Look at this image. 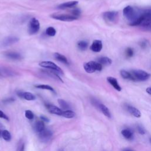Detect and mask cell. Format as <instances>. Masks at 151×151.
Segmentation results:
<instances>
[{
    "mask_svg": "<svg viewBox=\"0 0 151 151\" xmlns=\"http://www.w3.org/2000/svg\"><path fill=\"white\" fill-rule=\"evenodd\" d=\"M146 91L150 95H151V87H148L146 89Z\"/></svg>",
    "mask_w": 151,
    "mask_h": 151,
    "instance_id": "39",
    "label": "cell"
},
{
    "mask_svg": "<svg viewBox=\"0 0 151 151\" xmlns=\"http://www.w3.org/2000/svg\"><path fill=\"white\" fill-rule=\"evenodd\" d=\"M2 136L3 137V139L6 140V141H10L11 139V136L10 133L6 130H4L2 131Z\"/></svg>",
    "mask_w": 151,
    "mask_h": 151,
    "instance_id": "29",
    "label": "cell"
},
{
    "mask_svg": "<svg viewBox=\"0 0 151 151\" xmlns=\"http://www.w3.org/2000/svg\"><path fill=\"white\" fill-rule=\"evenodd\" d=\"M0 134H1V132H0Z\"/></svg>",
    "mask_w": 151,
    "mask_h": 151,
    "instance_id": "42",
    "label": "cell"
},
{
    "mask_svg": "<svg viewBox=\"0 0 151 151\" xmlns=\"http://www.w3.org/2000/svg\"><path fill=\"white\" fill-rule=\"evenodd\" d=\"M39 65L40 66L43 68L50 69V70L54 71L58 74H63V70L58 65H57L55 64H54L52 61H41L39 63Z\"/></svg>",
    "mask_w": 151,
    "mask_h": 151,
    "instance_id": "5",
    "label": "cell"
},
{
    "mask_svg": "<svg viewBox=\"0 0 151 151\" xmlns=\"http://www.w3.org/2000/svg\"><path fill=\"white\" fill-rule=\"evenodd\" d=\"M61 116H63V117H66V118L71 119V118H73L75 116V113H74V111L68 110H65V111H63V113H62Z\"/></svg>",
    "mask_w": 151,
    "mask_h": 151,
    "instance_id": "25",
    "label": "cell"
},
{
    "mask_svg": "<svg viewBox=\"0 0 151 151\" xmlns=\"http://www.w3.org/2000/svg\"><path fill=\"white\" fill-rule=\"evenodd\" d=\"M58 103L59 105L60 106V107L63 109H67L69 108L68 104L65 100H64L63 99H58Z\"/></svg>",
    "mask_w": 151,
    "mask_h": 151,
    "instance_id": "30",
    "label": "cell"
},
{
    "mask_svg": "<svg viewBox=\"0 0 151 151\" xmlns=\"http://www.w3.org/2000/svg\"><path fill=\"white\" fill-rule=\"evenodd\" d=\"M150 142H151V139H150Z\"/></svg>",
    "mask_w": 151,
    "mask_h": 151,
    "instance_id": "41",
    "label": "cell"
},
{
    "mask_svg": "<svg viewBox=\"0 0 151 151\" xmlns=\"http://www.w3.org/2000/svg\"><path fill=\"white\" fill-rule=\"evenodd\" d=\"M121 133L122 134V136L126 139H132L133 138V132L127 129H124L123 130H122Z\"/></svg>",
    "mask_w": 151,
    "mask_h": 151,
    "instance_id": "22",
    "label": "cell"
},
{
    "mask_svg": "<svg viewBox=\"0 0 151 151\" xmlns=\"http://www.w3.org/2000/svg\"><path fill=\"white\" fill-rule=\"evenodd\" d=\"M103 48V44L101 41L99 40H96L93 41L92 44L90 46V50L94 52H100Z\"/></svg>",
    "mask_w": 151,
    "mask_h": 151,
    "instance_id": "11",
    "label": "cell"
},
{
    "mask_svg": "<svg viewBox=\"0 0 151 151\" xmlns=\"http://www.w3.org/2000/svg\"><path fill=\"white\" fill-rule=\"evenodd\" d=\"M35 130L37 133L42 132L45 129V124L43 121H37L35 124Z\"/></svg>",
    "mask_w": 151,
    "mask_h": 151,
    "instance_id": "23",
    "label": "cell"
},
{
    "mask_svg": "<svg viewBox=\"0 0 151 151\" xmlns=\"http://www.w3.org/2000/svg\"><path fill=\"white\" fill-rule=\"evenodd\" d=\"M5 56L10 59V60H21L22 58L21 55L17 52L14 51H8L5 52Z\"/></svg>",
    "mask_w": 151,
    "mask_h": 151,
    "instance_id": "14",
    "label": "cell"
},
{
    "mask_svg": "<svg viewBox=\"0 0 151 151\" xmlns=\"http://www.w3.org/2000/svg\"><path fill=\"white\" fill-rule=\"evenodd\" d=\"M45 33L47 35L50 36V37H53L56 34V30L54 28L52 27H48L45 31Z\"/></svg>",
    "mask_w": 151,
    "mask_h": 151,
    "instance_id": "28",
    "label": "cell"
},
{
    "mask_svg": "<svg viewBox=\"0 0 151 151\" xmlns=\"http://www.w3.org/2000/svg\"><path fill=\"white\" fill-rule=\"evenodd\" d=\"M52 132L48 130L44 129L42 132L38 133V136L41 140L42 141H47L52 136Z\"/></svg>",
    "mask_w": 151,
    "mask_h": 151,
    "instance_id": "9",
    "label": "cell"
},
{
    "mask_svg": "<svg viewBox=\"0 0 151 151\" xmlns=\"http://www.w3.org/2000/svg\"><path fill=\"white\" fill-rule=\"evenodd\" d=\"M144 8L133 7L130 5L126 6L123 11V15L129 22L131 26H138Z\"/></svg>",
    "mask_w": 151,
    "mask_h": 151,
    "instance_id": "1",
    "label": "cell"
},
{
    "mask_svg": "<svg viewBox=\"0 0 151 151\" xmlns=\"http://www.w3.org/2000/svg\"><path fill=\"white\" fill-rule=\"evenodd\" d=\"M97 62L101 65H110L112 63V60L107 57H101L97 59Z\"/></svg>",
    "mask_w": 151,
    "mask_h": 151,
    "instance_id": "20",
    "label": "cell"
},
{
    "mask_svg": "<svg viewBox=\"0 0 151 151\" xmlns=\"http://www.w3.org/2000/svg\"><path fill=\"white\" fill-rule=\"evenodd\" d=\"M46 106L48 110L50 111V113L52 114H55L57 115H61L63 113V111H61V110L55 106L47 104Z\"/></svg>",
    "mask_w": 151,
    "mask_h": 151,
    "instance_id": "18",
    "label": "cell"
},
{
    "mask_svg": "<svg viewBox=\"0 0 151 151\" xmlns=\"http://www.w3.org/2000/svg\"><path fill=\"white\" fill-rule=\"evenodd\" d=\"M107 80L112 86V87H113V88H115L117 91H121L122 88L120 86L119 84L118 81L116 78L113 77H108L107 78Z\"/></svg>",
    "mask_w": 151,
    "mask_h": 151,
    "instance_id": "16",
    "label": "cell"
},
{
    "mask_svg": "<svg viewBox=\"0 0 151 151\" xmlns=\"http://www.w3.org/2000/svg\"><path fill=\"white\" fill-rule=\"evenodd\" d=\"M40 25L38 20L35 18H32L28 24V31L29 35H33L38 32L40 29Z\"/></svg>",
    "mask_w": 151,
    "mask_h": 151,
    "instance_id": "7",
    "label": "cell"
},
{
    "mask_svg": "<svg viewBox=\"0 0 151 151\" xmlns=\"http://www.w3.org/2000/svg\"><path fill=\"white\" fill-rule=\"evenodd\" d=\"M78 4V1H69V2H66L63 4H60L58 6V8L59 9H66V8H70L75 6Z\"/></svg>",
    "mask_w": 151,
    "mask_h": 151,
    "instance_id": "17",
    "label": "cell"
},
{
    "mask_svg": "<svg viewBox=\"0 0 151 151\" xmlns=\"http://www.w3.org/2000/svg\"><path fill=\"white\" fill-rule=\"evenodd\" d=\"M139 45L142 48H145L147 47V42L146 41H141L139 43Z\"/></svg>",
    "mask_w": 151,
    "mask_h": 151,
    "instance_id": "36",
    "label": "cell"
},
{
    "mask_svg": "<svg viewBox=\"0 0 151 151\" xmlns=\"http://www.w3.org/2000/svg\"><path fill=\"white\" fill-rule=\"evenodd\" d=\"M25 116L29 120H31L34 118V114L31 110H26L25 111Z\"/></svg>",
    "mask_w": 151,
    "mask_h": 151,
    "instance_id": "32",
    "label": "cell"
},
{
    "mask_svg": "<svg viewBox=\"0 0 151 151\" xmlns=\"http://www.w3.org/2000/svg\"><path fill=\"white\" fill-rule=\"evenodd\" d=\"M133 81H143L148 80L150 77V74L142 70H133L130 72Z\"/></svg>",
    "mask_w": 151,
    "mask_h": 151,
    "instance_id": "3",
    "label": "cell"
},
{
    "mask_svg": "<svg viewBox=\"0 0 151 151\" xmlns=\"http://www.w3.org/2000/svg\"><path fill=\"white\" fill-rule=\"evenodd\" d=\"M54 58L57 60H58V61H60V62H61V63H63L64 64H68V61L67 58L64 55H62L61 54H60V53H58V52H55V53H54Z\"/></svg>",
    "mask_w": 151,
    "mask_h": 151,
    "instance_id": "21",
    "label": "cell"
},
{
    "mask_svg": "<svg viewBox=\"0 0 151 151\" xmlns=\"http://www.w3.org/2000/svg\"><path fill=\"white\" fill-rule=\"evenodd\" d=\"M139 26L147 28L151 27V8H144Z\"/></svg>",
    "mask_w": 151,
    "mask_h": 151,
    "instance_id": "2",
    "label": "cell"
},
{
    "mask_svg": "<svg viewBox=\"0 0 151 151\" xmlns=\"http://www.w3.org/2000/svg\"><path fill=\"white\" fill-rule=\"evenodd\" d=\"M24 143H20L18 145L17 151H24Z\"/></svg>",
    "mask_w": 151,
    "mask_h": 151,
    "instance_id": "35",
    "label": "cell"
},
{
    "mask_svg": "<svg viewBox=\"0 0 151 151\" xmlns=\"http://www.w3.org/2000/svg\"><path fill=\"white\" fill-rule=\"evenodd\" d=\"M0 118H2V119H4L7 120H9L8 116H6L5 114L3 111H2L1 110H0Z\"/></svg>",
    "mask_w": 151,
    "mask_h": 151,
    "instance_id": "37",
    "label": "cell"
},
{
    "mask_svg": "<svg viewBox=\"0 0 151 151\" xmlns=\"http://www.w3.org/2000/svg\"><path fill=\"white\" fill-rule=\"evenodd\" d=\"M51 17L57 20H60L63 21H71L77 19L78 18L73 15L71 14H53L51 15Z\"/></svg>",
    "mask_w": 151,
    "mask_h": 151,
    "instance_id": "6",
    "label": "cell"
},
{
    "mask_svg": "<svg viewBox=\"0 0 151 151\" xmlns=\"http://www.w3.org/2000/svg\"><path fill=\"white\" fill-rule=\"evenodd\" d=\"M78 48L81 50H86L88 47V42L86 41H80L77 43Z\"/></svg>",
    "mask_w": 151,
    "mask_h": 151,
    "instance_id": "26",
    "label": "cell"
},
{
    "mask_svg": "<svg viewBox=\"0 0 151 151\" xmlns=\"http://www.w3.org/2000/svg\"><path fill=\"white\" fill-rule=\"evenodd\" d=\"M18 96L21 97L27 100H34L35 99V96L32 94L31 93L29 92H22V91H19L18 92Z\"/></svg>",
    "mask_w": 151,
    "mask_h": 151,
    "instance_id": "15",
    "label": "cell"
},
{
    "mask_svg": "<svg viewBox=\"0 0 151 151\" xmlns=\"http://www.w3.org/2000/svg\"><path fill=\"white\" fill-rule=\"evenodd\" d=\"M125 151H132V150H125Z\"/></svg>",
    "mask_w": 151,
    "mask_h": 151,
    "instance_id": "40",
    "label": "cell"
},
{
    "mask_svg": "<svg viewBox=\"0 0 151 151\" xmlns=\"http://www.w3.org/2000/svg\"><path fill=\"white\" fill-rule=\"evenodd\" d=\"M133 54H134V52H133V50L132 48L128 47L126 49L125 54H126L127 57H128V58L132 57L133 55Z\"/></svg>",
    "mask_w": 151,
    "mask_h": 151,
    "instance_id": "31",
    "label": "cell"
},
{
    "mask_svg": "<svg viewBox=\"0 0 151 151\" xmlns=\"http://www.w3.org/2000/svg\"><path fill=\"white\" fill-rule=\"evenodd\" d=\"M14 75H15V73L13 70L5 67L0 68V77H11Z\"/></svg>",
    "mask_w": 151,
    "mask_h": 151,
    "instance_id": "12",
    "label": "cell"
},
{
    "mask_svg": "<svg viewBox=\"0 0 151 151\" xmlns=\"http://www.w3.org/2000/svg\"><path fill=\"white\" fill-rule=\"evenodd\" d=\"M137 132H139V133H140V134H145L146 133V131H145V129L140 125L137 126Z\"/></svg>",
    "mask_w": 151,
    "mask_h": 151,
    "instance_id": "34",
    "label": "cell"
},
{
    "mask_svg": "<svg viewBox=\"0 0 151 151\" xmlns=\"http://www.w3.org/2000/svg\"><path fill=\"white\" fill-rule=\"evenodd\" d=\"M19 38L15 36H9L8 37H6L3 41H2V46L6 47L11 45L17 41H18Z\"/></svg>",
    "mask_w": 151,
    "mask_h": 151,
    "instance_id": "10",
    "label": "cell"
},
{
    "mask_svg": "<svg viewBox=\"0 0 151 151\" xmlns=\"http://www.w3.org/2000/svg\"><path fill=\"white\" fill-rule=\"evenodd\" d=\"M120 76L124 79L130 80L133 81V77H132L131 73L128 72V71H127L126 70H121L120 71Z\"/></svg>",
    "mask_w": 151,
    "mask_h": 151,
    "instance_id": "24",
    "label": "cell"
},
{
    "mask_svg": "<svg viewBox=\"0 0 151 151\" xmlns=\"http://www.w3.org/2000/svg\"><path fill=\"white\" fill-rule=\"evenodd\" d=\"M40 118H41V119L42 120V121H43L44 122H49V119L47 118V117H45V116H40Z\"/></svg>",
    "mask_w": 151,
    "mask_h": 151,
    "instance_id": "38",
    "label": "cell"
},
{
    "mask_svg": "<svg viewBox=\"0 0 151 151\" xmlns=\"http://www.w3.org/2000/svg\"><path fill=\"white\" fill-rule=\"evenodd\" d=\"M127 110L132 114L133 115L134 117H137V118H139L141 116V113L140 111L135 107L131 106V105H126V106Z\"/></svg>",
    "mask_w": 151,
    "mask_h": 151,
    "instance_id": "13",
    "label": "cell"
},
{
    "mask_svg": "<svg viewBox=\"0 0 151 151\" xmlns=\"http://www.w3.org/2000/svg\"><path fill=\"white\" fill-rule=\"evenodd\" d=\"M35 87L36 88H41V89H45V90H48L50 91H52L53 93H55V90H54V88L51 87L50 86L48 85H45V84H38V85H36L35 86Z\"/></svg>",
    "mask_w": 151,
    "mask_h": 151,
    "instance_id": "27",
    "label": "cell"
},
{
    "mask_svg": "<svg viewBox=\"0 0 151 151\" xmlns=\"http://www.w3.org/2000/svg\"><path fill=\"white\" fill-rule=\"evenodd\" d=\"M73 15L78 18V17L80 15V14H81V11L80 10V9L78 8H76L74 9H73L72 11H71V13Z\"/></svg>",
    "mask_w": 151,
    "mask_h": 151,
    "instance_id": "33",
    "label": "cell"
},
{
    "mask_svg": "<svg viewBox=\"0 0 151 151\" xmlns=\"http://www.w3.org/2000/svg\"><path fill=\"white\" fill-rule=\"evenodd\" d=\"M84 68L87 73H92L96 71H101L102 70V65L97 61H90L84 63Z\"/></svg>",
    "mask_w": 151,
    "mask_h": 151,
    "instance_id": "4",
    "label": "cell"
},
{
    "mask_svg": "<svg viewBox=\"0 0 151 151\" xmlns=\"http://www.w3.org/2000/svg\"><path fill=\"white\" fill-rule=\"evenodd\" d=\"M119 14L117 11H106L103 13V16L105 21L109 22H114L118 18Z\"/></svg>",
    "mask_w": 151,
    "mask_h": 151,
    "instance_id": "8",
    "label": "cell"
},
{
    "mask_svg": "<svg viewBox=\"0 0 151 151\" xmlns=\"http://www.w3.org/2000/svg\"><path fill=\"white\" fill-rule=\"evenodd\" d=\"M97 107H98L100 109V110L103 113V114L104 116H106L107 117H108V118L111 117V113H110L109 109L105 105L99 103V104H98Z\"/></svg>",
    "mask_w": 151,
    "mask_h": 151,
    "instance_id": "19",
    "label": "cell"
}]
</instances>
